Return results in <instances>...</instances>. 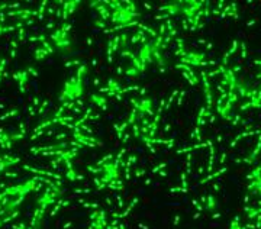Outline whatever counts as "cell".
Masks as SVG:
<instances>
[{
	"mask_svg": "<svg viewBox=\"0 0 261 229\" xmlns=\"http://www.w3.org/2000/svg\"><path fill=\"white\" fill-rule=\"evenodd\" d=\"M89 74V67L87 64L79 65L75 68V73L67 79L63 84V89L58 94V101L60 105H65V103H75L83 97L84 92H86V77Z\"/></svg>",
	"mask_w": 261,
	"mask_h": 229,
	"instance_id": "obj_1",
	"label": "cell"
},
{
	"mask_svg": "<svg viewBox=\"0 0 261 229\" xmlns=\"http://www.w3.org/2000/svg\"><path fill=\"white\" fill-rule=\"evenodd\" d=\"M35 182L31 180L19 186H12L9 189H6L5 192L0 194V206H3L6 211H9L12 208H15L16 205L19 206V203L23 200V197L29 193V190L34 187Z\"/></svg>",
	"mask_w": 261,
	"mask_h": 229,
	"instance_id": "obj_2",
	"label": "cell"
},
{
	"mask_svg": "<svg viewBox=\"0 0 261 229\" xmlns=\"http://www.w3.org/2000/svg\"><path fill=\"white\" fill-rule=\"evenodd\" d=\"M71 23L70 22H63L58 28L53 31L49 35V41L56 51L60 53H70L73 49V37H71Z\"/></svg>",
	"mask_w": 261,
	"mask_h": 229,
	"instance_id": "obj_3",
	"label": "cell"
},
{
	"mask_svg": "<svg viewBox=\"0 0 261 229\" xmlns=\"http://www.w3.org/2000/svg\"><path fill=\"white\" fill-rule=\"evenodd\" d=\"M27 134H28V131L25 128V125H20L18 131L0 129V148L2 149H10L15 145V142H18V141L27 137Z\"/></svg>",
	"mask_w": 261,
	"mask_h": 229,
	"instance_id": "obj_4",
	"label": "cell"
},
{
	"mask_svg": "<svg viewBox=\"0 0 261 229\" xmlns=\"http://www.w3.org/2000/svg\"><path fill=\"white\" fill-rule=\"evenodd\" d=\"M38 70L34 67V65H28L25 68H20L18 71L12 74V79L15 80V83L18 84L19 92L20 93H27L28 92V86L31 83V79L37 77Z\"/></svg>",
	"mask_w": 261,
	"mask_h": 229,
	"instance_id": "obj_5",
	"label": "cell"
},
{
	"mask_svg": "<svg viewBox=\"0 0 261 229\" xmlns=\"http://www.w3.org/2000/svg\"><path fill=\"white\" fill-rule=\"evenodd\" d=\"M129 101L132 109H135L138 113L144 115V116L154 118V115H155V105H154V101H152L151 97H148V96H144V97H132Z\"/></svg>",
	"mask_w": 261,
	"mask_h": 229,
	"instance_id": "obj_6",
	"label": "cell"
},
{
	"mask_svg": "<svg viewBox=\"0 0 261 229\" xmlns=\"http://www.w3.org/2000/svg\"><path fill=\"white\" fill-rule=\"evenodd\" d=\"M54 53H56V48L53 46L51 41L45 39V41L41 42L39 46L34 51V60L38 61V63H39V61H44V60H47L48 57H51Z\"/></svg>",
	"mask_w": 261,
	"mask_h": 229,
	"instance_id": "obj_7",
	"label": "cell"
},
{
	"mask_svg": "<svg viewBox=\"0 0 261 229\" xmlns=\"http://www.w3.org/2000/svg\"><path fill=\"white\" fill-rule=\"evenodd\" d=\"M77 6H80V2H64V3H61V8H58V10H57V16L63 22H67V19L77 10Z\"/></svg>",
	"mask_w": 261,
	"mask_h": 229,
	"instance_id": "obj_8",
	"label": "cell"
},
{
	"mask_svg": "<svg viewBox=\"0 0 261 229\" xmlns=\"http://www.w3.org/2000/svg\"><path fill=\"white\" fill-rule=\"evenodd\" d=\"M121 51V35H115L109 41H108V46H106V55H108V61L112 63L113 57L116 53Z\"/></svg>",
	"mask_w": 261,
	"mask_h": 229,
	"instance_id": "obj_9",
	"label": "cell"
},
{
	"mask_svg": "<svg viewBox=\"0 0 261 229\" xmlns=\"http://www.w3.org/2000/svg\"><path fill=\"white\" fill-rule=\"evenodd\" d=\"M176 68L181 71L183 77L186 79V82L189 83L190 86H197V84H199V77H197V74L195 73V70H193L192 67L178 63V64H176Z\"/></svg>",
	"mask_w": 261,
	"mask_h": 229,
	"instance_id": "obj_10",
	"label": "cell"
},
{
	"mask_svg": "<svg viewBox=\"0 0 261 229\" xmlns=\"http://www.w3.org/2000/svg\"><path fill=\"white\" fill-rule=\"evenodd\" d=\"M90 103L96 106V109L102 110V112H106L108 108H109V97H106V96H103L100 93H92L90 94Z\"/></svg>",
	"mask_w": 261,
	"mask_h": 229,
	"instance_id": "obj_11",
	"label": "cell"
},
{
	"mask_svg": "<svg viewBox=\"0 0 261 229\" xmlns=\"http://www.w3.org/2000/svg\"><path fill=\"white\" fill-rule=\"evenodd\" d=\"M18 115H19V110L13 109V110H10V112H6L0 119L3 120V119H8V118H15V116H18Z\"/></svg>",
	"mask_w": 261,
	"mask_h": 229,
	"instance_id": "obj_12",
	"label": "cell"
},
{
	"mask_svg": "<svg viewBox=\"0 0 261 229\" xmlns=\"http://www.w3.org/2000/svg\"><path fill=\"white\" fill-rule=\"evenodd\" d=\"M260 75H261V74H260Z\"/></svg>",
	"mask_w": 261,
	"mask_h": 229,
	"instance_id": "obj_13",
	"label": "cell"
}]
</instances>
